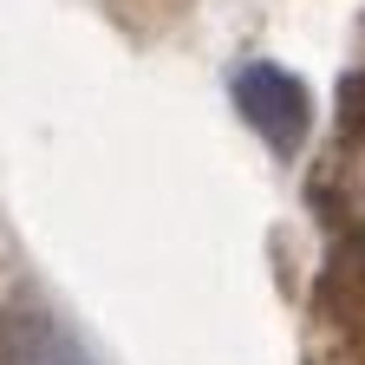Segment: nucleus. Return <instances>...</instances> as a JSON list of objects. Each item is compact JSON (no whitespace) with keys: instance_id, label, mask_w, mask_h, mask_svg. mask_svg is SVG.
Listing matches in <instances>:
<instances>
[{"instance_id":"obj_1","label":"nucleus","mask_w":365,"mask_h":365,"mask_svg":"<svg viewBox=\"0 0 365 365\" xmlns=\"http://www.w3.org/2000/svg\"><path fill=\"white\" fill-rule=\"evenodd\" d=\"M235 105L242 118L261 130V144L274 157H294L307 144V130H313V98H307V85L281 66H242L235 72Z\"/></svg>"},{"instance_id":"obj_3","label":"nucleus","mask_w":365,"mask_h":365,"mask_svg":"<svg viewBox=\"0 0 365 365\" xmlns=\"http://www.w3.org/2000/svg\"><path fill=\"white\" fill-rule=\"evenodd\" d=\"M339 215L359 228V242H365V130L346 144V163H339Z\"/></svg>"},{"instance_id":"obj_2","label":"nucleus","mask_w":365,"mask_h":365,"mask_svg":"<svg viewBox=\"0 0 365 365\" xmlns=\"http://www.w3.org/2000/svg\"><path fill=\"white\" fill-rule=\"evenodd\" d=\"M0 365H98V359L33 287H14L0 300Z\"/></svg>"}]
</instances>
